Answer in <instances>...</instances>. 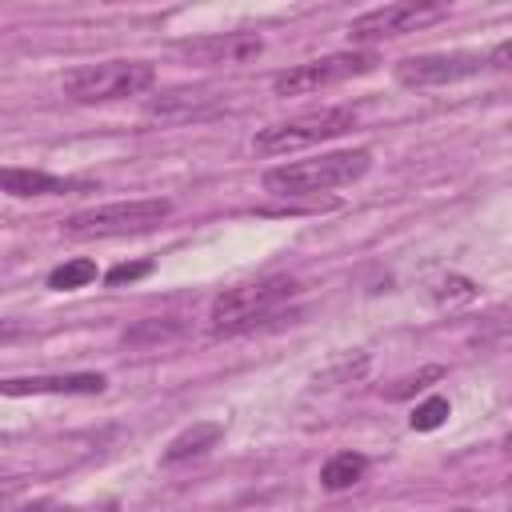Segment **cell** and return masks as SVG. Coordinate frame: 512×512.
<instances>
[{
	"label": "cell",
	"mask_w": 512,
	"mask_h": 512,
	"mask_svg": "<svg viewBox=\"0 0 512 512\" xmlns=\"http://www.w3.org/2000/svg\"><path fill=\"white\" fill-rule=\"evenodd\" d=\"M152 84H156V68L148 60H100V64H84L64 76V92L76 104L128 100V96L148 92Z\"/></svg>",
	"instance_id": "277c9868"
},
{
	"label": "cell",
	"mask_w": 512,
	"mask_h": 512,
	"mask_svg": "<svg viewBox=\"0 0 512 512\" xmlns=\"http://www.w3.org/2000/svg\"><path fill=\"white\" fill-rule=\"evenodd\" d=\"M372 168L368 148H344V152H324L312 160H288L264 172V192L272 196H320L344 184H356Z\"/></svg>",
	"instance_id": "6da1fadb"
},
{
	"label": "cell",
	"mask_w": 512,
	"mask_h": 512,
	"mask_svg": "<svg viewBox=\"0 0 512 512\" xmlns=\"http://www.w3.org/2000/svg\"><path fill=\"white\" fill-rule=\"evenodd\" d=\"M172 52L188 64H200V68H220V64H248L264 52V36L260 32H208V36H188V40H176Z\"/></svg>",
	"instance_id": "9c48e42d"
},
{
	"label": "cell",
	"mask_w": 512,
	"mask_h": 512,
	"mask_svg": "<svg viewBox=\"0 0 512 512\" xmlns=\"http://www.w3.org/2000/svg\"><path fill=\"white\" fill-rule=\"evenodd\" d=\"M220 108V96L216 92H204V88H176V92H164L156 100H148L144 116L152 120H164V124H180V120H196V116H208Z\"/></svg>",
	"instance_id": "7c38bea8"
},
{
	"label": "cell",
	"mask_w": 512,
	"mask_h": 512,
	"mask_svg": "<svg viewBox=\"0 0 512 512\" xmlns=\"http://www.w3.org/2000/svg\"><path fill=\"white\" fill-rule=\"evenodd\" d=\"M12 512H72V508L60 504V500H32V504H20V508H12Z\"/></svg>",
	"instance_id": "7402d4cb"
},
{
	"label": "cell",
	"mask_w": 512,
	"mask_h": 512,
	"mask_svg": "<svg viewBox=\"0 0 512 512\" xmlns=\"http://www.w3.org/2000/svg\"><path fill=\"white\" fill-rule=\"evenodd\" d=\"M24 484H28L24 476H0V504H4V500H12V496H20V492H24Z\"/></svg>",
	"instance_id": "44dd1931"
},
{
	"label": "cell",
	"mask_w": 512,
	"mask_h": 512,
	"mask_svg": "<svg viewBox=\"0 0 512 512\" xmlns=\"http://www.w3.org/2000/svg\"><path fill=\"white\" fill-rule=\"evenodd\" d=\"M440 376H444V368H440V364H428V368H420L416 376H404V380H396L392 388H384V396H388V400H408L412 392H424V388L436 384Z\"/></svg>",
	"instance_id": "ac0fdd59"
},
{
	"label": "cell",
	"mask_w": 512,
	"mask_h": 512,
	"mask_svg": "<svg viewBox=\"0 0 512 512\" xmlns=\"http://www.w3.org/2000/svg\"><path fill=\"white\" fill-rule=\"evenodd\" d=\"M432 296H436L440 304H468V300H476V284L464 280V276H444Z\"/></svg>",
	"instance_id": "d6986e66"
},
{
	"label": "cell",
	"mask_w": 512,
	"mask_h": 512,
	"mask_svg": "<svg viewBox=\"0 0 512 512\" xmlns=\"http://www.w3.org/2000/svg\"><path fill=\"white\" fill-rule=\"evenodd\" d=\"M364 472H368V456H360V452H336V456L324 460V468H320V488L344 492V488L360 484Z\"/></svg>",
	"instance_id": "5bb4252c"
},
{
	"label": "cell",
	"mask_w": 512,
	"mask_h": 512,
	"mask_svg": "<svg viewBox=\"0 0 512 512\" xmlns=\"http://www.w3.org/2000/svg\"><path fill=\"white\" fill-rule=\"evenodd\" d=\"M448 512H472V508H448Z\"/></svg>",
	"instance_id": "603a6c76"
},
{
	"label": "cell",
	"mask_w": 512,
	"mask_h": 512,
	"mask_svg": "<svg viewBox=\"0 0 512 512\" xmlns=\"http://www.w3.org/2000/svg\"><path fill=\"white\" fill-rule=\"evenodd\" d=\"M348 128H356V112L352 108H320V112H300L292 120H280V124H268L252 136V148L260 156H284V152H296V148H308V144H320V140H336L344 136Z\"/></svg>",
	"instance_id": "5b68a950"
},
{
	"label": "cell",
	"mask_w": 512,
	"mask_h": 512,
	"mask_svg": "<svg viewBox=\"0 0 512 512\" xmlns=\"http://www.w3.org/2000/svg\"><path fill=\"white\" fill-rule=\"evenodd\" d=\"M92 280H96V264H92L88 256L64 260L60 268L48 272V288H56V292H72V288H84V284H92Z\"/></svg>",
	"instance_id": "9a60e30c"
},
{
	"label": "cell",
	"mask_w": 512,
	"mask_h": 512,
	"mask_svg": "<svg viewBox=\"0 0 512 512\" xmlns=\"http://www.w3.org/2000/svg\"><path fill=\"white\" fill-rule=\"evenodd\" d=\"M376 52H332V56H320V60H308V64H296L288 72H280L272 80V92L276 96H312L320 88H332V84H344L352 76H368L376 68Z\"/></svg>",
	"instance_id": "52a82bcc"
},
{
	"label": "cell",
	"mask_w": 512,
	"mask_h": 512,
	"mask_svg": "<svg viewBox=\"0 0 512 512\" xmlns=\"http://www.w3.org/2000/svg\"><path fill=\"white\" fill-rule=\"evenodd\" d=\"M108 376L100 372H64V376H8L0 396H100Z\"/></svg>",
	"instance_id": "30bf717a"
},
{
	"label": "cell",
	"mask_w": 512,
	"mask_h": 512,
	"mask_svg": "<svg viewBox=\"0 0 512 512\" xmlns=\"http://www.w3.org/2000/svg\"><path fill=\"white\" fill-rule=\"evenodd\" d=\"M152 272V260H132V264H116V268H108V284L112 288H120V284H132V280H140V276H148Z\"/></svg>",
	"instance_id": "ffe728a7"
},
{
	"label": "cell",
	"mask_w": 512,
	"mask_h": 512,
	"mask_svg": "<svg viewBox=\"0 0 512 512\" xmlns=\"http://www.w3.org/2000/svg\"><path fill=\"white\" fill-rule=\"evenodd\" d=\"M484 68H488L484 52H424V56H404L396 64V84H404V88H440V84L480 76Z\"/></svg>",
	"instance_id": "ba28073f"
},
{
	"label": "cell",
	"mask_w": 512,
	"mask_h": 512,
	"mask_svg": "<svg viewBox=\"0 0 512 512\" xmlns=\"http://www.w3.org/2000/svg\"><path fill=\"white\" fill-rule=\"evenodd\" d=\"M448 412H452V408H448V400H444V396H428L424 404H416V408H412L408 424H412L416 432H432V428H440V424L448 420Z\"/></svg>",
	"instance_id": "e0dca14e"
},
{
	"label": "cell",
	"mask_w": 512,
	"mask_h": 512,
	"mask_svg": "<svg viewBox=\"0 0 512 512\" xmlns=\"http://www.w3.org/2000/svg\"><path fill=\"white\" fill-rule=\"evenodd\" d=\"M300 292V284L292 276H264L252 284H236L224 288L212 308H208V332L212 336H240L260 328L264 320H272L292 296Z\"/></svg>",
	"instance_id": "7a4b0ae2"
},
{
	"label": "cell",
	"mask_w": 512,
	"mask_h": 512,
	"mask_svg": "<svg viewBox=\"0 0 512 512\" xmlns=\"http://www.w3.org/2000/svg\"><path fill=\"white\" fill-rule=\"evenodd\" d=\"M224 436V424L220 420H196L192 428H184L180 436H172L168 440V448H164V464H180V460H192V456H200V452H208V448H216V440Z\"/></svg>",
	"instance_id": "4fadbf2b"
},
{
	"label": "cell",
	"mask_w": 512,
	"mask_h": 512,
	"mask_svg": "<svg viewBox=\"0 0 512 512\" xmlns=\"http://www.w3.org/2000/svg\"><path fill=\"white\" fill-rule=\"evenodd\" d=\"M172 216V200L144 196V200H116V204H96L84 212H72L60 220V232L68 240H108V236H136L152 232Z\"/></svg>",
	"instance_id": "3957f363"
},
{
	"label": "cell",
	"mask_w": 512,
	"mask_h": 512,
	"mask_svg": "<svg viewBox=\"0 0 512 512\" xmlns=\"http://www.w3.org/2000/svg\"><path fill=\"white\" fill-rule=\"evenodd\" d=\"M88 188V180H72V176H56L44 168H0V192L32 200V196H68Z\"/></svg>",
	"instance_id": "8fae6325"
},
{
	"label": "cell",
	"mask_w": 512,
	"mask_h": 512,
	"mask_svg": "<svg viewBox=\"0 0 512 512\" xmlns=\"http://www.w3.org/2000/svg\"><path fill=\"white\" fill-rule=\"evenodd\" d=\"M184 324L180 320H160V316H152V320H140V324H132L128 332H124V344H136V348H148V344H164V340H172L176 332H180Z\"/></svg>",
	"instance_id": "2e32d148"
},
{
	"label": "cell",
	"mask_w": 512,
	"mask_h": 512,
	"mask_svg": "<svg viewBox=\"0 0 512 512\" xmlns=\"http://www.w3.org/2000/svg\"><path fill=\"white\" fill-rule=\"evenodd\" d=\"M444 16H448L444 0H396V4L368 8V12L352 16L348 20V40L352 44H376V40L404 36V32L424 28V24H436Z\"/></svg>",
	"instance_id": "8992f818"
}]
</instances>
